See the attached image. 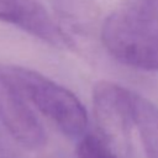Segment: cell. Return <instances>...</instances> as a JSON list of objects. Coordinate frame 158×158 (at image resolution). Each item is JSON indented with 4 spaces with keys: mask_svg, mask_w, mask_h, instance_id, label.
<instances>
[{
    "mask_svg": "<svg viewBox=\"0 0 158 158\" xmlns=\"http://www.w3.org/2000/svg\"><path fill=\"white\" fill-rule=\"evenodd\" d=\"M101 41L123 65L144 72L158 70V17L125 4L105 19Z\"/></svg>",
    "mask_w": 158,
    "mask_h": 158,
    "instance_id": "1",
    "label": "cell"
},
{
    "mask_svg": "<svg viewBox=\"0 0 158 158\" xmlns=\"http://www.w3.org/2000/svg\"><path fill=\"white\" fill-rule=\"evenodd\" d=\"M23 98L57 128L72 139L81 138L88 127V114L81 101L67 88L43 74L17 65H0Z\"/></svg>",
    "mask_w": 158,
    "mask_h": 158,
    "instance_id": "2",
    "label": "cell"
},
{
    "mask_svg": "<svg viewBox=\"0 0 158 158\" xmlns=\"http://www.w3.org/2000/svg\"><path fill=\"white\" fill-rule=\"evenodd\" d=\"M93 107L100 137L112 149L127 152L135 130L133 91L111 81H99L93 89Z\"/></svg>",
    "mask_w": 158,
    "mask_h": 158,
    "instance_id": "3",
    "label": "cell"
},
{
    "mask_svg": "<svg viewBox=\"0 0 158 158\" xmlns=\"http://www.w3.org/2000/svg\"><path fill=\"white\" fill-rule=\"evenodd\" d=\"M0 122L22 147L38 151L46 146V131L17 86L0 67Z\"/></svg>",
    "mask_w": 158,
    "mask_h": 158,
    "instance_id": "4",
    "label": "cell"
},
{
    "mask_svg": "<svg viewBox=\"0 0 158 158\" xmlns=\"http://www.w3.org/2000/svg\"><path fill=\"white\" fill-rule=\"evenodd\" d=\"M0 22L12 25L57 48L73 46L70 37L40 0H0Z\"/></svg>",
    "mask_w": 158,
    "mask_h": 158,
    "instance_id": "5",
    "label": "cell"
},
{
    "mask_svg": "<svg viewBox=\"0 0 158 158\" xmlns=\"http://www.w3.org/2000/svg\"><path fill=\"white\" fill-rule=\"evenodd\" d=\"M133 122L146 158H158V107L133 93Z\"/></svg>",
    "mask_w": 158,
    "mask_h": 158,
    "instance_id": "6",
    "label": "cell"
},
{
    "mask_svg": "<svg viewBox=\"0 0 158 158\" xmlns=\"http://www.w3.org/2000/svg\"><path fill=\"white\" fill-rule=\"evenodd\" d=\"M54 11L74 31L86 32L98 17V10L91 0H49Z\"/></svg>",
    "mask_w": 158,
    "mask_h": 158,
    "instance_id": "7",
    "label": "cell"
},
{
    "mask_svg": "<svg viewBox=\"0 0 158 158\" xmlns=\"http://www.w3.org/2000/svg\"><path fill=\"white\" fill-rule=\"evenodd\" d=\"M77 158H120L115 151L100 137L84 135L77 146Z\"/></svg>",
    "mask_w": 158,
    "mask_h": 158,
    "instance_id": "8",
    "label": "cell"
},
{
    "mask_svg": "<svg viewBox=\"0 0 158 158\" xmlns=\"http://www.w3.org/2000/svg\"><path fill=\"white\" fill-rule=\"evenodd\" d=\"M127 5L158 17V0H127Z\"/></svg>",
    "mask_w": 158,
    "mask_h": 158,
    "instance_id": "9",
    "label": "cell"
}]
</instances>
